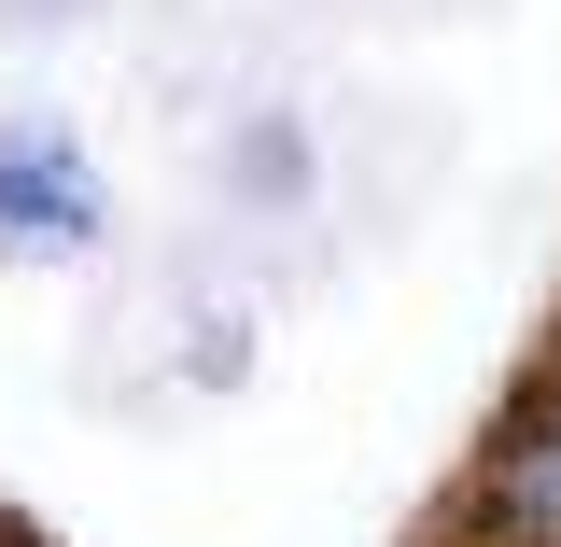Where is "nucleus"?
<instances>
[{
    "label": "nucleus",
    "instance_id": "f257e3e1",
    "mask_svg": "<svg viewBox=\"0 0 561 547\" xmlns=\"http://www.w3.org/2000/svg\"><path fill=\"white\" fill-rule=\"evenodd\" d=\"M0 239H14V253L99 239V183H84V155H70L57 127H14V140H0Z\"/></svg>",
    "mask_w": 561,
    "mask_h": 547
},
{
    "label": "nucleus",
    "instance_id": "f03ea898",
    "mask_svg": "<svg viewBox=\"0 0 561 547\" xmlns=\"http://www.w3.org/2000/svg\"><path fill=\"white\" fill-rule=\"evenodd\" d=\"M491 520H505V534H561V394L505 421V449H491Z\"/></svg>",
    "mask_w": 561,
    "mask_h": 547
}]
</instances>
